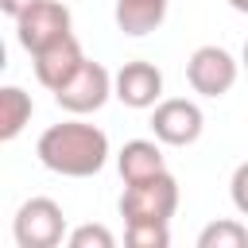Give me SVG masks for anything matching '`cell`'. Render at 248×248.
<instances>
[{"mask_svg":"<svg viewBox=\"0 0 248 248\" xmlns=\"http://www.w3.org/2000/svg\"><path fill=\"white\" fill-rule=\"evenodd\" d=\"M35 155L46 170L62 178H93L108 163V136L97 124H85L81 116H74V120L50 124L39 136Z\"/></svg>","mask_w":248,"mask_h":248,"instance_id":"6da1fadb","label":"cell"},{"mask_svg":"<svg viewBox=\"0 0 248 248\" xmlns=\"http://www.w3.org/2000/svg\"><path fill=\"white\" fill-rule=\"evenodd\" d=\"M174 209H178V178L170 170H159V174L140 178V182H124V194H120L124 225H136V221L170 225Z\"/></svg>","mask_w":248,"mask_h":248,"instance_id":"7a4b0ae2","label":"cell"},{"mask_svg":"<svg viewBox=\"0 0 248 248\" xmlns=\"http://www.w3.org/2000/svg\"><path fill=\"white\" fill-rule=\"evenodd\" d=\"M12 236L19 248H58L66 240V213L54 198H27L16 209Z\"/></svg>","mask_w":248,"mask_h":248,"instance_id":"3957f363","label":"cell"},{"mask_svg":"<svg viewBox=\"0 0 248 248\" xmlns=\"http://www.w3.org/2000/svg\"><path fill=\"white\" fill-rule=\"evenodd\" d=\"M74 35V16L62 0H39L16 19V39L27 54H39L43 46Z\"/></svg>","mask_w":248,"mask_h":248,"instance_id":"277c9868","label":"cell"},{"mask_svg":"<svg viewBox=\"0 0 248 248\" xmlns=\"http://www.w3.org/2000/svg\"><path fill=\"white\" fill-rule=\"evenodd\" d=\"M236 74H240V62L225 46H217V43H205V46H198L186 58V81H190V89L202 93V97H213V101L225 97L236 85Z\"/></svg>","mask_w":248,"mask_h":248,"instance_id":"5b68a950","label":"cell"},{"mask_svg":"<svg viewBox=\"0 0 248 248\" xmlns=\"http://www.w3.org/2000/svg\"><path fill=\"white\" fill-rule=\"evenodd\" d=\"M108 97H112V74H108L101 62H93V58H85V62L78 66V74H74L62 89H54L58 108L70 112V116H89V112L105 108Z\"/></svg>","mask_w":248,"mask_h":248,"instance_id":"8992f818","label":"cell"},{"mask_svg":"<svg viewBox=\"0 0 248 248\" xmlns=\"http://www.w3.org/2000/svg\"><path fill=\"white\" fill-rule=\"evenodd\" d=\"M151 132H155V140L159 143H167V147H190L198 136H202V128H205V116H202V108L194 105V101H186V97H163L155 108H151Z\"/></svg>","mask_w":248,"mask_h":248,"instance_id":"52a82bcc","label":"cell"},{"mask_svg":"<svg viewBox=\"0 0 248 248\" xmlns=\"http://www.w3.org/2000/svg\"><path fill=\"white\" fill-rule=\"evenodd\" d=\"M112 97L128 108H155L163 101V70L143 58L124 62L112 74Z\"/></svg>","mask_w":248,"mask_h":248,"instance_id":"ba28073f","label":"cell"},{"mask_svg":"<svg viewBox=\"0 0 248 248\" xmlns=\"http://www.w3.org/2000/svg\"><path fill=\"white\" fill-rule=\"evenodd\" d=\"M81 62H85V54H81V43H78L74 35H66V39H58V43L43 46L39 54H31L35 78H39V85H46L50 93H54V89H62V85L78 74V66H81Z\"/></svg>","mask_w":248,"mask_h":248,"instance_id":"9c48e42d","label":"cell"},{"mask_svg":"<svg viewBox=\"0 0 248 248\" xmlns=\"http://www.w3.org/2000/svg\"><path fill=\"white\" fill-rule=\"evenodd\" d=\"M116 167H120L124 182H140V178H151V174L167 170V159L159 151V140H128L116 155Z\"/></svg>","mask_w":248,"mask_h":248,"instance_id":"30bf717a","label":"cell"},{"mask_svg":"<svg viewBox=\"0 0 248 248\" xmlns=\"http://www.w3.org/2000/svg\"><path fill=\"white\" fill-rule=\"evenodd\" d=\"M170 0H116V27L132 39L151 35L163 19H167Z\"/></svg>","mask_w":248,"mask_h":248,"instance_id":"8fae6325","label":"cell"},{"mask_svg":"<svg viewBox=\"0 0 248 248\" xmlns=\"http://www.w3.org/2000/svg\"><path fill=\"white\" fill-rule=\"evenodd\" d=\"M31 112H35V101L31 93H23L19 85H4L0 89V140H16L27 124H31Z\"/></svg>","mask_w":248,"mask_h":248,"instance_id":"7c38bea8","label":"cell"},{"mask_svg":"<svg viewBox=\"0 0 248 248\" xmlns=\"http://www.w3.org/2000/svg\"><path fill=\"white\" fill-rule=\"evenodd\" d=\"M244 244H248V229H244L236 217L209 221V225L198 232V248H244Z\"/></svg>","mask_w":248,"mask_h":248,"instance_id":"4fadbf2b","label":"cell"},{"mask_svg":"<svg viewBox=\"0 0 248 248\" xmlns=\"http://www.w3.org/2000/svg\"><path fill=\"white\" fill-rule=\"evenodd\" d=\"M124 240L132 248H167L170 229L159 225V221H136V225H124Z\"/></svg>","mask_w":248,"mask_h":248,"instance_id":"5bb4252c","label":"cell"},{"mask_svg":"<svg viewBox=\"0 0 248 248\" xmlns=\"http://www.w3.org/2000/svg\"><path fill=\"white\" fill-rule=\"evenodd\" d=\"M66 244L70 248H112L116 236L105 225H78L74 232H66Z\"/></svg>","mask_w":248,"mask_h":248,"instance_id":"9a60e30c","label":"cell"},{"mask_svg":"<svg viewBox=\"0 0 248 248\" xmlns=\"http://www.w3.org/2000/svg\"><path fill=\"white\" fill-rule=\"evenodd\" d=\"M229 198H232V209H236L240 217H248V159L232 170V178H229Z\"/></svg>","mask_w":248,"mask_h":248,"instance_id":"2e32d148","label":"cell"},{"mask_svg":"<svg viewBox=\"0 0 248 248\" xmlns=\"http://www.w3.org/2000/svg\"><path fill=\"white\" fill-rule=\"evenodd\" d=\"M31 4H39V0H0V12H4V16H12V19H19Z\"/></svg>","mask_w":248,"mask_h":248,"instance_id":"e0dca14e","label":"cell"},{"mask_svg":"<svg viewBox=\"0 0 248 248\" xmlns=\"http://www.w3.org/2000/svg\"><path fill=\"white\" fill-rule=\"evenodd\" d=\"M229 8H232V12H240V16H248V0H229Z\"/></svg>","mask_w":248,"mask_h":248,"instance_id":"ac0fdd59","label":"cell"},{"mask_svg":"<svg viewBox=\"0 0 248 248\" xmlns=\"http://www.w3.org/2000/svg\"><path fill=\"white\" fill-rule=\"evenodd\" d=\"M240 66L248 70V39H244V50H240Z\"/></svg>","mask_w":248,"mask_h":248,"instance_id":"d6986e66","label":"cell"}]
</instances>
